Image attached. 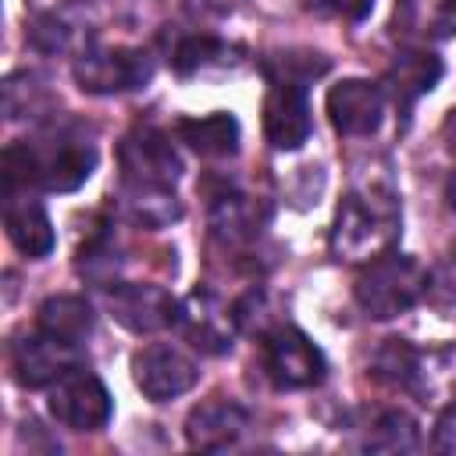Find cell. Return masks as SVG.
Segmentation results:
<instances>
[{"instance_id":"e0dca14e","label":"cell","mask_w":456,"mask_h":456,"mask_svg":"<svg viewBox=\"0 0 456 456\" xmlns=\"http://www.w3.org/2000/svg\"><path fill=\"white\" fill-rule=\"evenodd\" d=\"M178 328L189 335V342L203 353H224L232 349V328H228V314H221L207 296H192L189 303H182L178 310Z\"/></svg>"},{"instance_id":"9c48e42d","label":"cell","mask_w":456,"mask_h":456,"mask_svg":"<svg viewBox=\"0 0 456 456\" xmlns=\"http://www.w3.org/2000/svg\"><path fill=\"white\" fill-rule=\"evenodd\" d=\"M107 306H110V317L135 335H150V331L178 324V310H182V303L167 289L132 285V281H118L107 292Z\"/></svg>"},{"instance_id":"8fae6325","label":"cell","mask_w":456,"mask_h":456,"mask_svg":"<svg viewBox=\"0 0 456 456\" xmlns=\"http://www.w3.org/2000/svg\"><path fill=\"white\" fill-rule=\"evenodd\" d=\"M381 114H385V93L367 78H342L338 86L328 89V118L342 135L378 132Z\"/></svg>"},{"instance_id":"d4e9b609","label":"cell","mask_w":456,"mask_h":456,"mask_svg":"<svg viewBox=\"0 0 456 456\" xmlns=\"http://www.w3.org/2000/svg\"><path fill=\"white\" fill-rule=\"evenodd\" d=\"M445 203H449V210H456V171H449V178H445Z\"/></svg>"},{"instance_id":"5bb4252c","label":"cell","mask_w":456,"mask_h":456,"mask_svg":"<svg viewBox=\"0 0 456 456\" xmlns=\"http://www.w3.org/2000/svg\"><path fill=\"white\" fill-rule=\"evenodd\" d=\"M4 224H7V239L14 242V249L25 253L28 260H39L53 249V224H50L46 210L36 200H28V192L7 196Z\"/></svg>"},{"instance_id":"d6986e66","label":"cell","mask_w":456,"mask_h":456,"mask_svg":"<svg viewBox=\"0 0 456 456\" xmlns=\"http://www.w3.org/2000/svg\"><path fill=\"white\" fill-rule=\"evenodd\" d=\"M210 224H214V235L224 239V242H242L256 232V214L253 207L246 203V196H221L210 210Z\"/></svg>"},{"instance_id":"4fadbf2b","label":"cell","mask_w":456,"mask_h":456,"mask_svg":"<svg viewBox=\"0 0 456 456\" xmlns=\"http://www.w3.org/2000/svg\"><path fill=\"white\" fill-rule=\"evenodd\" d=\"M442 78V61L431 50H403L392 68L385 71V86L395 100V107L406 114L424 93H431Z\"/></svg>"},{"instance_id":"52a82bcc","label":"cell","mask_w":456,"mask_h":456,"mask_svg":"<svg viewBox=\"0 0 456 456\" xmlns=\"http://www.w3.org/2000/svg\"><path fill=\"white\" fill-rule=\"evenodd\" d=\"M196 378H200L196 363L175 346L157 342L132 356V381L150 403H167L185 395L196 385Z\"/></svg>"},{"instance_id":"ffe728a7","label":"cell","mask_w":456,"mask_h":456,"mask_svg":"<svg viewBox=\"0 0 456 456\" xmlns=\"http://www.w3.org/2000/svg\"><path fill=\"white\" fill-rule=\"evenodd\" d=\"M417 370H420V356L403 338H388L374 356V374L392 385H410L417 378Z\"/></svg>"},{"instance_id":"8992f818","label":"cell","mask_w":456,"mask_h":456,"mask_svg":"<svg viewBox=\"0 0 456 456\" xmlns=\"http://www.w3.org/2000/svg\"><path fill=\"white\" fill-rule=\"evenodd\" d=\"M125 189H171L182 175V160L164 132L135 128L118 146Z\"/></svg>"},{"instance_id":"9a60e30c","label":"cell","mask_w":456,"mask_h":456,"mask_svg":"<svg viewBox=\"0 0 456 456\" xmlns=\"http://www.w3.org/2000/svg\"><path fill=\"white\" fill-rule=\"evenodd\" d=\"M178 139L207 157V160H221V157H232L239 150V121L224 110L217 114H203V118H182L178 121Z\"/></svg>"},{"instance_id":"484cf974","label":"cell","mask_w":456,"mask_h":456,"mask_svg":"<svg viewBox=\"0 0 456 456\" xmlns=\"http://www.w3.org/2000/svg\"><path fill=\"white\" fill-rule=\"evenodd\" d=\"M452 253H456V246H452Z\"/></svg>"},{"instance_id":"30bf717a","label":"cell","mask_w":456,"mask_h":456,"mask_svg":"<svg viewBox=\"0 0 456 456\" xmlns=\"http://www.w3.org/2000/svg\"><path fill=\"white\" fill-rule=\"evenodd\" d=\"M310 100L303 82L274 78L264 96V135L274 150H299L310 139Z\"/></svg>"},{"instance_id":"3957f363","label":"cell","mask_w":456,"mask_h":456,"mask_svg":"<svg viewBox=\"0 0 456 456\" xmlns=\"http://www.w3.org/2000/svg\"><path fill=\"white\" fill-rule=\"evenodd\" d=\"M153 78V57L135 46H93L75 57V82L82 93L110 96L142 89Z\"/></svg>"},{"instance_id":"6da1fadb","label":"cell","mask_w":456,"mask_h":456,"mask_svg":"<svg viewBox=\"0 0 456 456\" xmlns=\"http://www.w3.org/2000/svg\"><path fill=\"white\" fill-rule=\"evenodd\" d=\"M424 292H428V271L413 256H403V253H381L360 271L353 285L360 310L374 321L406 314L410 306L420 303Z\"/></svg>"},{"instance_id":"2e32d148","label":"cell","mask_w":456,"mask_h":456,"mask_svg":"<svg viewBox=\"0 0 456 456\" xmlns=\"http://www.w3.org/2000/svg\"><path fill=\"white\" fill-rule=\"evenodd\" d=\"M36 321H39V331H46V335H53L61 342L82 346L93 335L96 314L82 296H50V299H43Z\"/></svg>"},{"instance_id":"7c38bea8","label":"cell","mask_w":456,"mask_h":456,"mask_svg":"<svg viewBox=\"0 0 456 456\" xmlns=\"http://www.w3.org/2000/svg\"><path fill=\"white\" fill-rule=\"evenodd\" d=\"M249 428V413L232 399H210L200 403L185 420V438L192 449H228L235 445Z\"/></svg>"},{"instance_id":"ba28073f","label":"cell","mask_w":456,"mask_h":456,"mask_svg":"<svg viewBox=\"0 0 456 456\" xmlns=\"http://www.w3.org/2000/svg\"><path fill=\"white\" fill-rule=\"evenodd\" d=\"M11 367H14L18 385L50 388L57 378L82 367V346H71V342H61L53 335H46V331H36V335H25V338L14 342Z\"/></svg>"},{"instance_id":"ac0fdd59","label":"cell","mask_w":456,"mask_h":456,"mask_svg":"<svg viewBox=\"0 0 456 456\" xmlns=\"http://www.w3.org/2000/svg\"><path fill=\"white\" fill-rule=\"evenodd\" d=\"M420 445V428L406 410H385L367 438L370 452H413Z\"/></svg>"},{"instance_id":"277c9868","label":"cell","mask_w":456,"mask_h":456,"mask_svg":"<svg viewBox=\"0 0 456 456\" xmlns=\"http://www.w3.org/2000/svg\"><path fill=\"white\" fill-rule=\"evenodd\" d=\"M46 410L71 431H100L114 413V399L93 370L75 367L46 388Z\"/></svg>"},{"instance_id":"44dd1931","label":"cell","mask_w":456,"mask_h":456,"mask_svg":"<svg viewBox=\"0 0 456 456\" xmlns=\"http://www.w3.org/2000/svg\"><path fill=\"white\" fill-rule=\"evenodd\" d=\"M217 53H221V43H214L210 36H185V39L171 50V68L182 71V75H189V71L210 64Z\"/></svg>"},{"instance_id":"7a4b0ae2","label":"cell","mask_w":456,"mask_h":456,"mask_svg":"<svg viewBox=\"0 0 456 456\" xmlns=\"http://www.w3.org/2000/svg\"><path fill=\"white\" fill-rule=\"evenodd\" d=\"M399 235V214L392 200H374L349 192L331 224V253L338 260H370L381 256Z\"/></svg>"},{"instance_id":"7402d4cb","label":"cell","mask_w":456,"mask_h":456,"mask_svg":"<svg viewBox=\"0 0 456 456\" xmlns=\"http://www.w3.org/2000/svg\"><path fill=\"white\" fill-rule=\"evenodd\" d=\"M374 0H310V11L317 14H331L342 21H363L370 14Z\"/></svg>"},{"instance_id":"cb8c5ba5","label":"cell","mask_w":456,"mask_h":456,"mask_svg":"<svg viewBox=\"0 0 456 456\" xmlns=\"http://www.w3.org/2000/svg\"><path fill=\"white\" fill-rule=\"evenodd\" d=\"M435 445L449 456H456V406H445L435 420Z\"/></svg>"},{"instance_id":"603a6c76","label":"cell","mask_w":456,"mask_h":456,"mask_svg":"<svg viewBox=\"0 0 456 456\" xmlns=\"http://www.w3.org/2000/svg\"><path fill=\"white\" fill-rule=\"evenodd\" d=\"M424 25H428V32L438 36V39L456 36V0H431Z\"/></svg>"},{"instance_id":"5b68a950","label":"cell","mask_w":456,"mask_h":456,"mask_svg":"<svg viewBox=\"0 0 456 456\" xmlns=\"http://www.w3.org/2000/svg\"><path fill=\"white\" fill-rule=\"evenodd\" d=\"M264 370L274 381V388H314L324 378V353L299 328L278 324L264 338Z\"/></svg>"}]
</instances>
